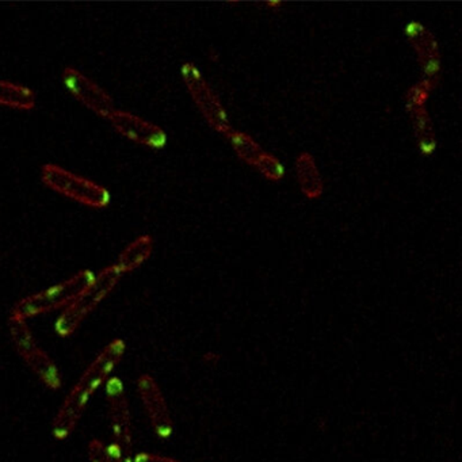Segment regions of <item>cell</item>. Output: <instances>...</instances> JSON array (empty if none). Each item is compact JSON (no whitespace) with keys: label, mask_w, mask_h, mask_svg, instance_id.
<instances>
[{"label":"cell","mask_w":462,"mask_h":462,"mask_svg":"<svg viewBox=\"0 0 462 462\" xmlns=\"http://www.w3.org/2000/svg\"><path fill=\"white\" fill-rule=\"evenodd\" d=\"M36 102L37 98L33 90L0 79V107L29 112L36 107Z\"/></svg>","instance_id":"13"},{"label":"cell","mask_w":462,"mask_h":462,"mask_svg":"<svg viewBox=\"0 0 462 462\" xmlns=\"http://www.w3.org/2000/svg\"><path fill=\"white\" fill-rule=\"evenodd\" d=\"M137 392L153 432L162 440H168L174 432L173 416L157 380L150 374H142L137 380Z\"/></svg>","instance_id":"9"},{"label":"cell","mask_w":462,"mask_h":462,"mask_svg":"<svg viewBox=\"0 0 462 462\" xmlns=\"http://www.w3.org/2000/svg\"><path fill=\"white\" fill-rule=\"evenodd\" d=\"M424 75H426L427 78H435L441 71L440 59H437V57H432V59L427 60V62L424 63Z\"/></svg>","instance_id":"17"},{"label":"cell","mask_w":462,"mask_h":462,"mask_svg":"<svg viewBox=\"0 0 462 462\" xmlns=\"http://www.w3.org/2000/svg\"><path fill=\"white\" fill-rule=\"evenodd\" d=\"M153 251V239L148 235L137 237L118 256L116 268L121 274L131 273L148 261Z\"/></svg>","instance_id":"12"},{"label":"cell","mask_w":462,"mask_h":462,"mask_svg":"<svg viewBox=\"0 0 462 462\" xmlns=\"http://www.w3.org/2000/svg\"><path fill=\"white\" fill-rule=\"evenodd\" d=\"M107 121L117 133L136 144L144 145L152 150H162L167 144L166 132L157 124L144 120L139 116L123 112V110H115Z\"/></svg>","instance_id":"10"},{"label":"cell","mask_w":462,"mask_h":462,"mask_svg":"<svg viewBox=\"0 0 462 462\" xmlns=\"http://www.w3.org/2000/svg\"><path fill=\"white\" fill-rule=\"evenodd\" d=\"M133 462H179L173 457L160 456L153 453H139L134 456Z\"/></svg>","instance_id":"16"},{"label":"cell","mask_w":462,"mask_h":462,"mask_svg":"<svg viewBox=\"0 0 462 462\" xmlns=\"http://www.w3.org/2000/svg\"><path fill=\"white\" fill-rule=\"evenodd\" d=\"M62 79L68 92L95 115L107 120L115 112L112 97L81 71L73 67L64 68Z\"/></svg>","instance_id":"8"},{"label":"cell","mask_w":462,"mask_h":462,"mask_svg":"<svg viewBox=\"0 0 462 462\" xmlns=\"http://www.w3.org/2000/svg\"><path fill=\"white\" fill-rule=\"evenodd\" d=\"M255 168L269 181H281L285 176V167L281 160L268 152L256 163Z\"/></svg>","instance_id":"15"},{"label":"cell","mask_w":462,"mask_h":462,"mask_svg":"<svg viewBox=\"0 0 462 462\" xmlns=\"http://www.w3.org/2000/svg\"><path fill=\"white\" fill-rule=\"evenodd\" d=\"M182 78L186 84L187 91L192 95L194 104L203 118L215 128L218 133L228 134L232 131L229 125L228 116L218 95L210 89L208 81L203 79L202 73L192 63L182 65Z\"/></svg>","instance_id":"7"},{"label":"cell","mask_w":462,"mask_h":462,"mask_svg":"<svg viewBox=\"0 0 462 462\" xmlns=\"http://www.w3.org/2000/svg\"><path fill=\"white\" fill-rule=\"evenodd\" d=\"M94 278L95 274L91 270L79 271L65 281L18 301L17 305L13 308L10 318L28 321L34 316L44 315L52 311L62 310V308L65 310L94 281Z\"/></svg>","instance_id":"2"},{"label":"cell","mask_w":462,"mask_h":462,"mask_svg":"<svg viewBox=\"0 0 462 462\" xmlns=\"http://www.w3.org/2000/svg\"><path fill=\"white\" fill-rule=\"evenodd\" d=\"M435 150H437V142L434 140H424L421 145H419V150H421L424 157H432Z\"/></svg>","instance_id":"19"},{"label":"cell","mask_w":462,"mask_h":462,"mask_svg":"<svg viewBox=\"0 0 462 462\" xmlns=\"http://www.w3.org/2000/svg\"><path fill=\"white\" fill-rule=\"evenodd\" d=\"M126 345L123 339H115L100 351L89 368L83 372L75 387L68 393L56 419L52 424L55 440L64 441L73 434L83 416L92 395L100 385L109 381L115 369L125 355Z\"/></svg>","instance_id":"1"},{"label":"cell","mask_w":462,"mask_h":462,"mask_svg":"<svg viewBox=\"0 0 462 462\" xmlns=\"http://www.w3.org/2000/svg\"><path fill=\"white\" fill-rule=\"evenodd\" d=\"M107 398L112 424L113 443L110 454L116 462H133V424L123 381L117 377L107 382Z\"/></svg>","instance_id":"5"},{"label":"cell","mask_w":462,"mask_h":462,"mask_svg":"<svg viewBox=\"0 0 462 462\" xmlns=\"http://www.w3.org/2000/svg\"><path fill=\"white\" fill-rule=\"evenodd\" d=\"M295 175H297L298 184L306 197L315 200L323 194V178H321V171L311 153L304 152L297 158Z\"/></svg>","instance_id":"11"},{"label":"cell","mask_w":462,"mask_h":462,"mask_svg":"<svg viewBox=\"0 0 462 462\" xmlns=\"http://www.w3.org/2000/svg\"><path fill=\"white\" fill-rule=\"evenodd\" d=\"M41 181L50 190L94 210H104L110 203L109 190L57 165L42 166Z\"/></svg>","instance_id":"4"},{"label":"cell","mask_w":462,"mask_h":462,"mask_svg":"<svg viewBox=\"0 0 462 462\" xmlns=\"http://www.w3.org/2000/svg\"><path fill=\"white\" fill-rule=\"evenodd\" d=\"M227 137H228L229 141H231L232 148H234L235 152L237 153V157H239L243 162L247 163V165L252 166V167H255L256 163L260 162L261 158L266 153L255 140L251 139L248 134L242 133V132L234 131V129H232V131L227 134Z\"/></svg>","instance_id":"14"},{"label":"cell","mask_w":462,"mask_h":462,"mask_svg":"<svg viewBox=\"0 0 462 462\" xmlns=\"http://www.w3.org/2000/svg\"><path fill=\"white\" fill-rule=\"evenodd\" d=\"M10 335L15 350L21 358L28 364L29 368L44 382L49 389L57 390L62 388V376L50 356L39 347L34 339L26 321L10 318Z\"/></svg>","instance_id":"6"},{"label":"cell","mask_w":462,"mask_h":462,"mask_svg":"<svg viewBox=\"0 0 462 462\" xmlns=\"http://www.w3.org/2000/svg\"><path fill=\"white\" fill-rule=\"evenodd\" d=\"M121 271L115 265L104 269L95 276L94 281L76 297L71 305H68L55 324V331L60 337H70L87 316L110 295L116 285L120 281Z\"/></svg>","instance_id":"3"},{"label":"cell","mask_w":462,"mask_h":462,"mask_svg":"<svg viewBox=\"0 0 462 462\" xmlns=\"http://www.w3.org/2000/svg\"><path fill=\"white\" fill-rule=\"evenodd\" d=\"M424 30V28L421 23L413 21V22L406 23V29H404V33H406V36L408 37L409 39H414L416 38V37L421 36L422 31Z\"/></svg>","instance_id":"18"}]
</instances>
